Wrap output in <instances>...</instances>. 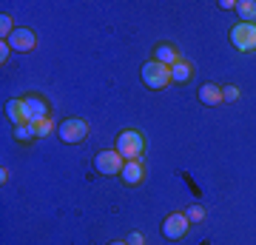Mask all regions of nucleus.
I'll use <instances>...</instances> for the list:
<instances>
[{
    "label": "nucleus",
    "instance_id": "1",
    "mask_svg": "<svg viewBox=\"0 0 256 245\" xmlns=\"http://www.w3.org/2000/svg\"><path fill=\"white\" fill-rule=\"evenodd\" d=\"M140 74H142V83H146L151 91H162V89L171 86V69H168L165 63H160V60H148V63H142Z\"/></svg>",
    "mask_w": 256,
    "mask_h": 245
},
{
    "label": "nucleus",
    "instance_id": "2",
    "mask_svg": "<svg viewBox=\"0 0 256 245\" xmlns=\"http://www.w3.org/2000/svg\"><path fill=\"white\" fill-rule=\"evenodd\" d=\"M122 160H140V154L146 151V140L140 131L134 128H126V131H120L117 134V148H114Z\"/></svg>",
    "mask_w": 256,
    "mask_h": 245
},
{
    "label": "nucleus",
    "instance_id": "3",
    "mask_svg": "<svg viewBox=\"0 0 256 245\" xmlns=\"http://www.w3.org/2000/svg\"><path fill=\"white\" fill-rule=\"evenodd\" d=\"M228 37H230V43H234V49L242 52V55L256 52V23H242V20H239L236 26L230 29Z\"/></svg>",
    "mask_w": 256,
    "mask_h": 245
},
{
    "label": "nucleus",
    "instance_id": "4",
    "mask_svg": "<svg viewBox=\"0 0 256 245\" xmlns=\"http://www.w3.org/2000/svg\"><path fill=\"white\" fill-rule=\"evenodd\" d=\"M57 134H60L63 143L77 145V143H82V140L88 137V123L80 120V117H68V120H63V123L57 126Z\"/></svg>",
    "mask_w": 256,
    "mask_h": 245
},
{
    "label": "nucleus",
    "instance_id": "5",
    "mask_svg": "<svg viewBox=\"0 0 256 245\" xmlns=\"http://www.w3.org/2000/svg\"><path fill=\"white\" fill-rule=\"evenodd\" d=\"M122 157L117 154V151H97V157H94V168L102 174V177H114V174L122 171Z\"/></svg>",
    "mask_w": 256,
    "mask_h": 245
},
{
    "label": "nucleus",
    "instance_id": "6",
    "mask_svg": "<svg viewBox=\"0 0 256 245\" xmlns=\"http://www.w3.org/2000/svg\"><path fill=\"white\" fill-rule=\"evenodd\" d=\"M188 225H191V219L185 214H168L162 222V236L165 239H182L188 234Z\"/></svg>",
    "mask_w": 256,
    "mask_h": 245
},
{
    "label": "nucleus",
    "instance_id": "7",
    "mask_svg": "<svg viewBox=\"0 0 256 245\" xmlns=\"http://www.w3.org/2000/svg\"><path fill=\"white\" fill-rule=\"evenodd\" d=\"M23 103H26V109H28V123H32V126L48 120V103L43 100L40 94H28V97H23Z\"/></svg>",
    "mask_w": 256,
    "mask_h": 245
},
{
    "label": "nucleus",
    "instance_id": "8",
    "mask_svg": "<svg viewBox=\"0 0 256 245\" xmlns=\"http://www.w3.org/2000/svg\"><path fill=\"white\" fill-rule=\"evenodd\" d=\"M6 43H9L14 52H32L37 46V35L32 29H14V35H12Z\"/></svg>",
    "mask_w": 256,
    "mask_h": 245
},
{
    "label": "nucleus",
    "instance_id": "9",
    "mask_svg": "<svg viewBox=\"0 0 256 245\" xmlns=\"http://www.w3.org/2000/svg\"><path fill=\"white\" fill-rule=\"evenodd\" d=\"M120 180L126 182V185H140V182L146 180V165L140 163V160H126L122 171H120Z\"/></svg>",
    "mask_w": 256,
    "mask_h": 245
},
{
    "label": "nucleus",
    "instance_id": "10",
    "mask_svg": "<svg viewBox=\"0 0 256 245\" xmlns=\"http://www.w3.org/2000/svg\"><path fill=\"white\" fill-rule=\"evenodd\" d=\"M6 117L14 123V128L18 126H28V109L23 100H9L6 103Z\"/></svg>",
    "mask_w": 256,
    "mask_h": 245
},
{
    "label": "nucleus",
    "instance_id": "11",
    "mask_svg": "<svg viewBox=\"0 0 256 245\" xmlns=\"http://www.w3.org/2000/svg\"><path fill=\"white\" fill-rule=\"evenodd\" d=\"M200 103H205V106H220L222 103V86H216V83L200 86Z\"/></svg>",
    "mask_w": 256,
    "mask_h": 245
},
{
    "label": "nucleus",
    "instance_id": "12",
    "mask_svg": "<svg viewBox=\"0 0 256 245\" xmlns=\"http://www.w3.org/2000/svg\"><path fill=\"white\" fill-rule=\"evenodd\" d=\"M154 60H160V63H165L168 69H171V66H174V63H180L182 57H180V52H176L174 46H168V43H160V46L154 49Z\"/></svg>",
    "mask_w": 256,
    "mask_h": 245
},
{
    "label": "nucleus",
    "instance_id": "13",
    "mask_svg": "<svg viewBox=\"0 0 256 245\" xmlns=\"http://www.w3.org/2000/svg\"><path fill=\"white\" fill-rule=\"evenodd\" d=\"M194 77V69L191 63H185V60H180V63L171 66V83H188Z\"/></svg>",
    "mask_w": 256,
    "mask_h": 245
},
{
    "label": "nucleus",
    "instance_id": "14",
    "mask_svg": "<svg viewBox=\"0 0 256 245\" xmlns=\"http://www.w3.org/2000/svg\"><path fill=\"white\" fill-rule=\"evenodd\" d=\"M236 15L242 18V23H256V0H239Z\"/></svg>",
    "mask_w": 256,
    "mask_h": 245
},
{
    "label": "nucleus",
    "instance_id": "15",
    "mask_svg": "<svg viewBox=\"0 0 256 245\" xmlns=\"http://www.w3.org/2000/svg\"><path fill=\"white\" fill-rule=\"evenodd\" d=\"M37 137V131H34V126H32V123H28V126H18L14 128V140H18V143H32V140H34Z\"/></svg>",
    "mask_w": 256,
    "mask_h": 245
},
{
    "label": "nucleus",
    "instance_id": "16",
    "mask_svg": "<svg viewBox=\"0 0 256 245\" xmlns=\"http://www.w3.org/2000/svg\"><path fill=\"white\" fill-rule=\"evenodd\" d=\"M14 35V20L12 15H0V40H9Z\"/></svg>",
    "mask_w": 256,
    "mask_h": 245
},
{
    "label": "nucleus",
    "instance_id": "17",
    "mask_svg": "<svg viewBox=\"0 0 256 245\" xmlns=\"http://www.w3.org/2000/svg\"><path fill=\"white\" fill-rule=\"evenodd\" d=\"M242 94H239V89L230 83V86H222V103H236Z\"/></svg>",
    "mask_w": 256,
    "mask_h": 245
},
{
    "label": "nucleus",
    "instance_id": "18",
    "mask_svg": "<svg viewBox=\"0 0 256 245\" xmlns=\"http://www.w3.org/2000/svg\"><path fill=\"white\" fill-rule=\"evenodd\" d=\"M34 131H37V137H48L52 131H57V126L52 123V117H48V120H43V123H37Z\"/></svg>",
    "mask_w": 256,
    "mask_h": 245
},
{
    "label": "nucleus",
    "instance_id": "19",
    "mask_svg": "<svg viewBox=\"0 0 256 245\" xmlns=\"http://www.w3.org/2000/svg\"><path fill=\"white\" fill-rule=\"evenodd\" d=\"M185 217L191 219V222H202V219H205V208H202V205H191V208L185 211Z\"/></svg>",
    "mask_w": 256,
    "mask_h": 245
},
{
    "label": "nucleus",
    "instance_id": "20",
    "mask_svg": "<svg viewBox=\"0 0 256 245\" xmlns=\"http://www.w3.org/2000/svg\"><path fill=\"white\" fill-rule=\"evenodd\" d=\"M126 242L128 245H146V236L140 234V231H131V234L126 236Z\"/></svg>",
    "mask_w": 256,
    "mask_h": 245
},
{
    "label": "nucleus",
    "instance_id": "21",
    "mask_svg": "<svg viewBox=\"0 0 256 245\" xmlns=\"http://www.w3.org/2000/svg\"><path fill=\"white\" fill-rule=\"evenodd\" d=\"M9 52H12V46L6 43V40H0V63H6V60H9Z\"/></svg>",
    "mask_w": 256,
    "mask_h": 245
},
{
    "label": "nucleus",
    "instance_id": "22",
    "mask_svg": "<svg viewBox=\"0 0 256 245\" xmlns=\"http://www.w3.org/2000/svg\"><path fill=\"white\" fill-rule=\"evenodd\" d=\"M9 168H6V165H3V168H0V182H3V185H6V182H9Z\"/></svg>",
    "mask_w": 256,
    "mask_h": 245
},
{
    "label": "nucleus",
    "instance_id": "23",
    "mask_svg": "<svg viewBox=\"0 0 256 245\" xmlns=\"http://www.w3.org/2000/svg\"><path fill=\"white\" fill-rule=\"evenodd\" d=\"M108 245H128L126 239H114V242H108Z\"/></svg>",
    "mask_w": 256,
    "mask_h": 245
}]
</instances>
